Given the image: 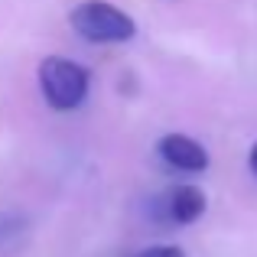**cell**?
<instances>
[{"mask_svg":"<svg viewBox=\"0 0 257 257\" xmlns=\"http://www.w3.org/2000/svg\"><path fill=\"white\" fill-rule=\"evenodd\" d=\"M39 91H43L49 107L75 111V107L85 104L88 91H91V72L85 65L72 62V59L46 56L39 62Z\"/></svg>","mask_w":257,"mask_h":257,"instance_id":"1","label":"cell"},{"mask_svg":"<svg viewBox=\"0 0 257 257\" xmlns=\"http://www.w3.org/2000/svg\"><path fill=\"white\" fill-rule=\"evenodd\" d=\"M72 30L88 43H131L137 36V23L134 17H127L120 7L107 4V0H85L69 13Z\"/></svg>","mask_w":257,"mask_h":257,"instance_id":"2","label":"cell"},{"mask_svg":"<svg viewBox=\"0 0 257 257\" xmlns=\"http://www.w3.org/2000/svg\"><path fill=\"white\" fill-rule=\"evenodd\" d=\"M157 150L173 170H182V173H205L208 170V150L199 140L186 137V134H166Z\"/></svg>","mask_w":257,"mask_h":257,"instance_id":"3","label":"cell"},{"mask_svg":"<svg viewBox=\"0 0 257 257\" xmlns=\"http://www.w3.org/2000/svg\"><path fill=\"white\" fill-rule=\"evenodd\" d=\"M208 199L199 186H173L163 195V218L173 225H192L205 215Z\"/></svg>","mask_w":257,"mask_h":257,"instance_id":"4","label":"cell"},{"mask_svg":"<svg viewBox=\"0 0 257 257\" xmlns=\"http://www.w3.org/2000/svg\"><path fill=\"white\" fill-rule=\"evenodd\" d=\"M134 257H186V251L179 244H150L144 251H137Z\"/></svg>","mask_w":257,"mask_h":257,"instance_id":"5","label":"cell"},{"mask_svg":"<svg viewBox=\"0 0 257 257\" xmlns=\"http://www.w3.org/2000/svg\"><path fill=\"white\" fill-rule=\"evenodd\" d=\"M247 166H251V173L257 176V144L251 147V157H247Z\"/></svg>","mask_w":257,"mask_h":257,"instance_id":"6","label":"cell"}]
</instances>
